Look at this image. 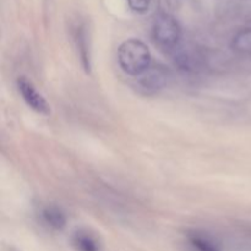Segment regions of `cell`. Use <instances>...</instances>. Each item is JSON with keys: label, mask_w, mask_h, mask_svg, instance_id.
<instances>
[{"label": "cell", "mask_w": 251, "mask_h": 251, "mask_svg": "<svg viewBox=\"0 0 251 251\" xmlns=\"http://www.w3.org/2000/svg\"><path fill=\"white\" fill-rule=\"evenodd\" d=\"M118 61L125 74L141 76L151 66V53L144 42L130 38L123 42L118 48Z\"/></svg>", "instance_id": "6da1fadb"}, {"label": "cell", "mask_w": 251, "mask_h": 251, "mask_svg": "<svg viewBox=\"0 0 251 251\" xmlns=\"http://www.w3.org/2000/svg\"><path fill=\"white\" fill-rule=\"evenodd\" d=\"M152 37L162 48H176L181 39V27L178 20L171 14L159 12L152 25Z\"/></svg>", "instance_id": "7a4b0ae2"}, {"label": "cell", "mask_w": 251, "mask_h": 251, "mask_svg": "<svg viewBox=\"0 0 251 251\" xmlns=\"http://www.w3.org/2000/svg\"><path fill=\"white\" fill-rule=\"evenodd\" d=\"M16 86L22 100H25V103L32 110H34V112L41 115H46V117L50 114V107H49L48 102L38 92V90L34 87V85L28 78H26L25 76H21V77L17 78Z\"/></svg>", "instance_id": "3957f363"}, {"label": "cell", "mask_w": 251, "mask_h": 251, "mask_svg": "<svg viewBox=\"0 0 251 251\" xmlns=\"http://www.w3.org/2000/svg\"><path fill=\"white\" fill-rule=\"evenodd\" d=\"M169 71L166 70L163 66H150L141 78V86L147 91H158L166 87L168 83Z\"/></svg>", "instance_id": "277c9868"}, {"label": "cell", "mask_w": 251, "mask_h": 251, "mask_svg": "<svg viewBox=\"0 0 251 251\" xmlns=\"http://www.w3.org/2000/svg\"><path fill=\"white\" fill-rule=\"evenodd\" d=\"M71 245L75 251H102L100 239L86 229H77L73 233Z\"/></svg>", "instance_id": "5b68a950"}, {"label": "cell", "mask_w": 251, "mask_h": 251, "mask_svg": "<svg viewBox=\"0 0 251 251\" xmlns=\"http://www.w3.org/2000/svg\"><path fill=\"white\" fill-rule=\"evenodd\" d=\"M41 217L44 225H47L50 229L55 230V232H61V230L65 229L66 223H68L64 211L53 205H48L42 208Z\"/></svg>", "instance_id": "8992f818"}, {"label": "cell", "mask_w": 251, "mask_h": 251, "mask_svg": "<svg viewBox=\"0 0 251 251\" xmlns=\"http://www.w3.org/2000/svg\"><path fill=\"white\" fill-rule=\"evenodd\" d=\"M186 242L191 251H222L220 245L210 235L201 232H189L186 235Z\"/></svg>", "instance_id": "52a82bcc"}, {"label": "cell", "mask_w": 251, "mask_h": 251, "mask_svg": "<svg viewBox=\"0 0 251 251\" xmlns=\"http://www.w3.org/2000/svg\"><path fill=\"white\" fill-rule=\"evenodd\" d=\"M75 41L76 46H77L78 54H80L81 63H82L83 69L87 73L91 71V55H90V48H88V42H87V34L83 27L78 26L75 32Z\"/></svg>", "instance_id": "ba28073f"}, {"label": "cell", "mask_w": 251, "mask_h": 251, "mask_svg": "<svg viewBox=\"0 0 251 251\" xmlns=\"http://www.w3.org/2000/svg\"><path fill=\"white\" fill-rule=\"evenodd\" d=\"M232 48L242 55L251 56V28L242 29L233 37Z\"/></svg>", "instance_id": "9c48e42d"}, {"label": "cell", "mask_w": 251, "mask_h": 251, "mask_svg": "<svg viewBox=\"0 0 251 251\" xmlns=\"http://www.w3.org/2000/svg\"><path fill=\"white\" fill-rule=\"evenodd\" d=\"M130 9L136 14H145L149 11L151 0H127Z\"/></svg>", "instance_id": "30bf717a"}]
</instances>
